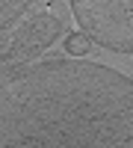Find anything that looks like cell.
Returning <instances> with one entry per match:
<instances>
[{
    "label": "cell",
    "mask_w": 133,
    "mask_h": 148,
    "mask_svg": "<svg viewBox=\"0 0 133 148\" xmlns=\"http://www.w3.org/2000/svg\"><path fill=\"white\" fill-rule=\"evenodd\" d=\"M86 47H89V39H83V36L68 39V53H86Z\"/></svg>",
    "instance_id": "6da1fadb"
}]
</instances>
